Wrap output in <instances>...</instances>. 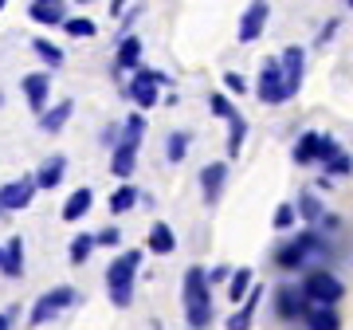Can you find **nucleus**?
<instances>
[{
	"mask_svg": "<svg viewBox=\"0 0 353 330\" xmlns=\"http://www.w3.org/2000/svg\"><path fill=\"white\" fill-rule=\"evenodd\" d=\"M141 39L134 36V32H126V36L118 39V51H114V75H122V71H138L141 67Z\"/></svg>",
	"mask_w": 353,
	"mask_h": 330,
	"instance_id": "dca6fc26",
	"label": "nucleus"
},
{
	"mask_svg": "<svg viewBox=\"0 0 353 330\" xmlns=\"http://www.w3.org/2000/svg\"><path fill=\"white\" fill-rule=\"evenodd\" d=\"M224 87H228V95H248L252 90V83H248V75H240V71H224Z\"/></svg>",
	"mask_w": 353,
	"mask_h": 330,
	"instance_id": "f704fd0d",
	"label": "nucleus"
},
{
	"mask_svg": "<svg viewBox=\"0 0 353 330\" xmlns=\"http://www.w3.org/2000/svg\"><path fill=\"white\" fill-rule=\"evenodd\" d=\"M189 146H192V134L189 130H173L169 138H165V162L169 165H181L189 157Z\"/></svg>",
	"mask_w": 353,
	"mask_h": 330,
	"instance_id": "c85d7f7f",
	"label": "nucleus"
},
{
	"mask_svg": "<svg viewBox=\"0 0 353 330\" xmlns=\"http://www.w3.org/2000/svg\"><path fill=\"white\" fill-rule=\"evenodd\" d=\"M63 32L71 39H90L94 32H99V24L90 20V16H67V24H63Z\"/></svg>",
	"mask_w": 353,
	"mask_h": 330,
	"instance_id": "2f4dec72",
	"label": "nucleus"
},
{
	"mask_svg": "<svg viewBox=\"0 0 353 330\" xmlns=\"http://www.w3.org/2000/svg\"><path fill=\"white\" fill-rule=\"evenodd\" d=\"M134 204H141V193L134 189L130 181H122V185H118V189L110 193V201H106V208H110L114 216H122V213H130Z\"/></svg>",
	"mask_w": 353,
	"mask_h": 330,
	"instance_id": "cd10ccee",
	"label": "nucleus"
},
{
	"mask_svg": "<svg viewBox=\"0 0 353 330\" xmlns=\"http://www.w3.org/2000/svg\"><path fill=\"white\" fill-rule=\"evenodd\" d=\"M79 4H90V0H79Z\"/></svg>",
	"mask_w": 353,
	"mask_h": 330,
	"instance_id": "de8ad7c7",
	"label": "nucleus"
},
{
	"mask_svg": "<svg viewBox=\"0 0 353 330\" xmlns=\"http://www.w3.org/2000/svg\"><path fill=\"white\" fill-rule=\"evenodd\" d=\"M181 307H185V322L196 330H208L216 318L212 307V283H208V271L204 267H189L185 280H181Z\"/></svg>",
	"mask_w": 353,
	"mask_h": 330,
	"instance_id": "f03ea898",
	"label": "nucleus"
},
{
	"mask_svg": "<svg viewBox=\"0 0 353 330\" xmlns=\"http://www.w3.org/2000/svg\"><path fill=\"white\" fill-rule=\"evenodd\" d=\"M267 24H271V4H267V0H252L240 16L236 36H240V43H255V39L267 32Z\"/></svg>",
	"mask_w": 353,
	"mask_h": 330,
	"instance_id": "9d476101",
	"label": "nucleus"
},
{
	"mask_svg": "<svg viewBox=\"0 0 353 330\" xmlns=\"http://www.w3.org/2000/svg\"><path fill=\"white\" fill-rule=\"evenodd\" d=\"M189 330H196V327H189Z\"/></svg>",
	"mask_w": 353,
	"mask_h": 330,
	"instance_id": "3c124183",
	"label": "nucleus"
},
{
	"mask_svg": "<svg viewBox=\"0 0 353 330\" xmlns=\"http://www.w3.org/2000/svg\"><path fill=\"white\" fill-rule=\"evenodd\" d=\"M322 165H326V177H350V173H353V157L345 150L334 153V157H330V162H322Z\"/></svg>",
	"mask_w": 353,
	"mask_h": 330,
	"instance_id": "473e14b6",
	"label": "nucleus"
},
{
	"mask_svg": "<svg viewBox=\"0 0 353 330\" xmlns=\"http://www.w3.org/2000/svg\"><path fill=\"white\" fill-rule=\"evenodd\" d=\"M94 248H99V236H94V232H79L75 240H71V248H67V255H71V264L75 267H83Z\"/></svg>",
	"mask_w": 353,
	"mask_h": 330,
	"instance_id": "7c9ffc66",
	"label": "nucleus"
},
{
	"mask_svg": "<svg viewBox=\"0 0 353 330\" xmlns=\"http://www.w3.org/2000/svg\"><path fill=\"white\" fill-rule=\"evenodd\" d=\"M161 87H173V79L165 75V71H157V67H138L134 79L122 87V95H126L138 110H153V106L161 102Z\"/></svg>",
	"mask_w": 353,
	"mask_h": 330,
	"instance_id": "20e7f679",
	"label": "nucleus"
},
{
	"mask_svg": "<svg viewBox=\"0 0 353 330\" xmlns=\"http://www.w3.org/2000/svg\"><path fill=\"white\" fill-rule=\"evenodd\" d=\"M224 185H228V162H208L201 169V197H204V204H208V208H212V204H220Z\"/></svg>",
	"mask_w": 353,
	"mask_h": 330,
	"instance_id": "ddd939ff",
	"label": "nucleus"
},
{
	"mask_svg": "<svg viewBox=\"0 0 353 330\" xmlns=\"http://www.w3.org/2000/svg\"><path fill=\"white\" fill-rule=\"evenodd\" d=\"M279 64H283L287 90H290V99H294V95L303 90V79H306V48H303V43H290V48H283Z\"/></svg>",
	"mask_w": 353,
	"mask_h": 330,
	"instance_id": "9b49d317",
	"label": "nucleus"
},
{
	"mask_svg": "<svg viewBox=\"0 0 353 330\" xmlns=\"http://www.w3.org/2000/svg\"><path fill=\"white\" fill-rule=\"evenodd\" d=\"M259 303H263V287L255 283L252 287V295L243 299L232 315H228V322H224V330H252V322H255V311H259Z\"/></svg>",
	"mask_w": 353,
	"mask_h": 330,
	"instance_id": "f3484780",
	"label": "nucleus"
},
{
	"mask_svg": "<svg viewBox=\"0 0 353 330\" xmlns=\"http://www.w3.org/2000/svg\"><path fill=\"white\" fill-rule=\"evenodd\" d=\"M345 4H350V8H353V0H345Z\"/></svg>",
	"mask_w": 353,
	"mask_h": 330,
	"instance_id": "09e8293b",
	"label": "nucleus"
},
{
	"mask_svg": "<svg viewBox=\"0 0 353 330\" xmlns=\"http://www.w3.org/2000/svg\"><path fill=\"white\" fill-rule=\"evenodd\" d=\"M36 193H39L36 173H24V177H16V181H4V185H0V208H4V213H24Z\"/></svg>",
	"mask_w": 353,
	"mask_h": 330,
	"instance_id": "1a4fd4ad",
	"label": "nucleus"
},
{
	"mask_svg": "<svg viewBox=\"0 0 353 330\" xmlns=\"http://www.w3.org/2000/svg\"><path fill=\"white\" fill-rule=\"evenodd\" d=\"M138 150L141 146H130V142H122V138H118V146L110 150V173L118 181L134 177V169H138Z\"/></svg>",
	"mask_w": 353,
	"mask_h": 330,
	"instance_id": "a211bd4d",
	"label": "nucleus"
},
{
	"mask_svg": "<svg viewBox=\"0 0 353 330\" xmlns=\"http://www.w3.org/2000/svg\"><path fill=\"white\" fill-rule=\"evenodd\" d=\"M71 115H75V102H71V99H59L55 106H48V110L39 115V130H43V134H59V130L71 122Z\"/></svg>",
	"mask_w": 353,
	"mask_h": 330,
	"instance_id": "aec40b11",
	"label": "nucleus"
},
{
	"mask_svg": "<svg viewBox=\"0 0 353 330\" xmlns=\"http://www.w3.org/2000/svg\"><path fill=\"white\" fill-rule=\"evenodd\" d=\"M318 229H322V232H341V216L326 213V216H322V220H318Z\"/></svg>",
	"mask_w": 353,
	"mask_h": 330,
	"instance_id": "a19ab883",
	"label": "nucleus"
},
{
	"mask_svg": "<svg viewBox=\"0 0 353 330\" xmlns=\"http://www.w3.org/2000/svg\"><path fill=\"white\" fill-rule=\"evenodd\" d=\"M63 177H67V157L63 153H51V157L39 162V169H36V185L39 189H55Z\"/></svg>",
	"mask_w": 353,
	"mask_h": 330,
	"instance_id": "412c9836",
	"label": "nucleus"
},
{
	"mask_svg": "<svg viewBox=\"0 0 353 330\" xmlns=\"http://www.w3.org/2000/svg\"><path fill=\"white\" fill-rule=\"evenodd\" d=\"M338 28H341V20H338V16H330L326 24H322V32H318V48H326L330 39L338 36Z\"/></svg>",
	"mask_w": 353,
	"mask_h": 330,
	"instance_id": "4c0bfd02",
	"label": "nucleus"
},
{
	"mask_svg": "<svg viewBox=\"0 0 353 330\" xmlns=\"http://www.w3.org/2000/svg\"><path fill=\"white\" fill-rule=\"evenodd\" d=\"M232 271H236V267H228V264H216V267H208V283H228L232 280Z\"/></svg>",
	"mask_w": 353,
	"mask_h": 330,
	"instance_id": "ea45409f",
	"label": "nucleus"
},
{
	"mask_svg": "<svg viewBox=\"0 0 353 330\" xmlns=\"http://www.w3.org/2000/svg\"><path fill=\"white\" fill-rule=\"evenodd\" d=\"M303 291L310 303H326V307H338L341 299H345V283L334 275V271H326V267H310L303 275Z\"/></svg>",
	"mask_w": 353,
	"mask_h": 330,
	"instance_id": "0eeeda50",
	"label": "nucleus"
},
{
	"mask_svg": "<svg viewBox=\"0 0 353 330\" xmlns=\"http://www.w3.org/2000/svg\"><path fill=\"white\" fill-rule=\"evenodd\" d=\"M294 208H299V220H306V224H318V220L326 216V204L318 201V193H314V189H303V193H299Z\"/></svg>",
	"mask_w": 353,
	"mask_h": 330,
	"instance_id": "a878e982",
	"label": "nucleus"
},
{
	"mask_svg": "<svg viewBox=\"0 0 353 330\" xmlns=\"http://www.w3.org/2000/svg\"><path fill=\"white\" fill-rule=\"evenodd\" d=\"M306 330H341V315L338 307H326V303H310L303 315Z\"/></svg>",
	"mask_w": 353,
	"mask_h": 330,
	"instance_id": "6ab92c4d",
	"label": "nucleus"
},
{
	"mask_svg": "<svg viewBox=\"0 0 353 330\" xmlns=\"http://www.w3.org/2000/svg\"><path fill=\"white\" fill-rule=\"evenodd\" d=\"M0 216H4V208H0Z\"/></svg>",
	"mask_w": 353,
	"mask_h": 330,
	"instance_id": "8fccbe9b",
	"label": "nucleus"
},
{
	"mask_svg": "<svg viewBox=\"0 0 353 330\" xmlns=\"http://www.w3.org/2000/svg\"><path fill=\"white\" fill-rule=\"evenodd\" d=\"M90 204H94V193H90L87 185H79V189L63 201V220H71V224H75V220H83V216L90 213Z\"/></svg>",
	"mask_w": 353,
	"mask_h": 330,
	"instance_id": "b1692460",
	"label": "nucleus"
},
{
	"mask_svg": "<svg viewBox=\"0 0 353 330\" xmlns=\"http://www.w3.org/2000/svg\"><path fill=\"white\" fill-rule=\"evenodd\" d=\"M0 271H4L8 280H20V275H24V236H12V240L4 244V260H0Z\"/></svg>",
	"mask_w": 353,
	"mask_h": 330,
	"instance_id": "5701e85b",
	"label": "nucleus"
},
{
	"mask_svg": "<svg viewBox=\"0 0 353 330\" xmlns=\"http://www.w3.org/2000/svg\"><path fill=\"white\" fill-rule=\"evenodd\" d=\"M330 255V236L318 224H306L299 236H290V240H283L275 248V267L279 271H306L310 264H318V260H326Z\"/></svg>",
	"mask_w": 353,
	"mask_h": 330,
	"instance_id": "f257e3e1",
	"label": "nucleus"
},
{
	"mask_svg": "<svg viewBox=\"0 0 353 330\" xmlns=\"http://www.w3.org/2000/svg\"><path fill=\"white\" fill-rule=\"evenodd\" d=\"M294 220H299V208H294V204H279V208H275V216H271V224H275L279 232L294 229Z\"/></svg>",
	"mask_w": 353,
	"mask_h": 330,
	"instance_id": "72a5a7b5",
	"label": "nucleus"
},
{
	"mask_svg": "<svg viewBox=\"0 0 353 330\" xmlns=\"http://www.w3.org/2000/svg\"><path fill=\"white\" fill-rule=\"evenodd\" d=\"M208 110H212L216 118H224V122L236 115V106H232V99H228V95H208Z\"/></svg>",
	"mask_w": 353,
	"mask_h": 330,
	"instance_id": "c9c22d12",
	"label": "nucleus"
},
{
	"mask_svg": "<svg viewBox=\"0 0 353 330\" xmlns=\"http://www.w3.org/2000/svg\"><path fill=\"white\" fill-rule=\"evenodd\" d=\"M255 99L263 102V106H283V102H290L287 75H283L279 55H267L263 67H259V79H255Z\"/></svg>",
	"mask_w": 353,
	"mask_h": 330,
	"instance_id": "423d86ee",
	"label": "nucleus"
},
{
	"mask_svg": "<svg viewBox=\"0 0 353 330\" xmlns=\"http://www.w3.org/2000/svg\"><path fill=\"white\" fill-rule=\"evenodd\" d=\"M20 90H24V102L36 110V115H43L48 110V99H51V75L48 71H28L24 79H20Z\"/></svg>",
	"mask_w": 353,
	"mask_h": 330,
	"instance_id": "f8f14e48",
	"label": "nucleus"
},
{
	"mask_svg": "<svg viewBox=\"0 0 353 330\" xmlns=\"http://www.w3.org/2000/svg\"><path fill=\"white\" fill-rule=\"evenodd\" d=\"M0 260H4V244H0Z\"/></svg>",
	"mask_w": 353,
	"mask_h": 330,
	"instance_id": "49530a36",
	"label": "nucleus"
},
{
	"mask_svg": "<svg viewBox=\"0 0 353 330\" xmlns=\"http://www.w3.org/2000/svg\"><path fill=\"white\" fill-rule=\"evenodd\" d=\"M94 236H99V248H118V244H122V229H118V224H106V229H99Z\"/></svg>",
	"mask_w": 353,
	"mask_h": 330,
	"instance_id": "e433bc0d",
	"label": "nucleus"
},
{
	"mask_svg": "<svg viewBox=\"0 0 353 330\" xmlns=\"http://www.w3.org/2000/svg\"><path fill=\"white\" fill-rule=\"evenodd\" d=\"M32 51L39 55V64H43V67H55V71H59V67H63V59H67V51L59 48V43H51V39H43V36H36V39H32Z\"/></svg>",
	"mask_w": 353,
	"mask_h": 330,
	"instance_id": "c756f323",
	"label": "nucleus"
},
{
	"mask_svg": "<svg viewBox=\"0 0 353 330\" xmlns=\"http://www.w3.org/2000/svg\"><path fill=\"white\" fill-rule=\"evenodd\" d=\"M243 142H248V118L236 110V115L228 118V157H232V162L243 153Z\"/></svg>",
	"mask_w": 353,
	"mask_h": 330,
	"instance_id": "bb28decb",
	"label": "nucleus"
},
{
	"mask_svg": "<svg viewBox=\"0 0 353 330\" xmlns=\"http://www.w3.org/2000/svg\"><path fill=\"white\" fill-rule=\"evenodd\" d=\"M28 16L39 28H63L67 24V0H32L28 4Z\"/></svg>",
	"mask_w": 353,
	"mask_h": 330,
	"instance_id": "4468645a",
	"label": "nucleus"
},
{
	"mask_svg": "<svg viewBox=\"0 0 353 330\" xmlns=\"http://www.w3.org/2000/svg\"><path fill=\"white\" fill-rule=\"evenodd\" d=\"M4 4H8V0H0V12H4Z\"/></svg>",
	"mask_w": 353,
	"mask_h": 330,
	"instance_id": "c03bdc74",
	"label": "nucleus"
},
{
	"mask_svg": "<svg viewBox=\"0 0 353 330\" xmlns=\"http://www.w3.org/2000/svg\"><path fill=\"white\" fill-rule=\"evenodd\" d=\"M16 315H20V311H16V307H8V311H0V330H12Z\"/></svg>",
	"mask_w": 353,
	"mask_h": 330,
	"instance_id": "79ce46f5",
	"label": "nucleus"
},
{
	"mask_svg": "<svg viewBox=\"0 0 353 330\" xmlns=\"http://www.w3.org/2000/svg\"><path fill=\"white\" fill-rule=\"evenodd\" d=\"M145 248H150L153 255H173L176 252V232L165 224V220H157V224H150V236H145Z\"/></svg>",
	"mask_w": 353,
	"mask_h": 330,
	"instance_id": "4be33fe9",
	"label": "nucleus"
},
{
	"mask_svg": "<svg viewBox=\"0 0 353 330\" xmlns=\"http://www.w3.org/2000/svg\"><path fill=\"white\" fill-rule=\"evenodd\" d=\"M252 287H255V271H252V267H236V271H232V280H228V299L240 307L243 299L252 295Z\"/></svg>",
	"mask_w": 353,
	"mask_h": 330,
	"instance_id": "393cba45",
	"label": "nucleus"
},
{
	"mask_svg": "<svg viewBox=\"0 0 353 330\" xmlns=\"http://www.w3.org/2000/svg\"><path fill=\"white\" fill-rule=\"evenodd\" d=\"M145 260L141 248H126L122 255H114L110 267H106V295L118 311H126L134 303V283H138V267Z\"/></svg>",
	"mask_w": 353,
	"mask_h": 330,
	"instance_id": "7ed1b4c3",
	"label": "nucleus"
},
{
	"mask_svg": "<svg viewBox=\"0 0 353 330\" xmlns=\"http://www.w3.org/2000/svg\"><path fill=\"white\" fill-rule=\"evenodd\" d=\"M71 307H79V291L71 287V283H59V287L43 291L36 303H32L28 327H48V322H55V318L63 315V311H71Z\"/></svg>",
	"mask_w": 353,
	"mask_h": 330,
	"instance_id": "39448f33",
	"label": "nucleus"
},
{
	"mask_svg": "<svg viewBox=\"0 0 353 330\" xmlns=\"http://www.w3.org/2000/svg\"><path fill=\"white\" fill-rule=\"evenodd\" d=\"M271 303H275V315L283 318V322H299V318L306 315L310 299H306L303 283H279L275 295H271Z\"/></svg>",
	"mask_w": 353,
	"mask_h": 330,
	"instance_id": "6e6552de",
	"label": "nucleus"
},
{
	"mask_svg": "<svg viewBox=\"0 0 353 330\" xmlns=\"http://www.w3.org/2000/svg\"><path fill=\"white\" fill-rule=\"evenodd\" d=\"M322 142H326V134H318V130L299 134L294 138V150H290L294 165H322Z\"/></svg>",
	"mask_w": 353,
	"mask_h": 330,
	"instance_id": "2eb2a0df",
	"label": "nucleus"
},
{
	"mask_svg": "<svg viewBox=\"0 0 353 330\" xmlns=\"http://www.w3.org/2000/svg\"><path fill=\"white\" fill-rule=\"evenodd\" d=\"M122 12H126V0H110V16H114V20H118Z\"/></svg>",
	"mask_w": 353,
	"mask_h": 330,
	"instance_id": "37998d69",
	"label": "nucleus"
},
{
	"mask_svg": "<svg viewBox=\"0 0 353 330\" xmlns=\"http://www.w3.org/2000/svg\"><path fill=\"white\" fill-rule=\"evenodd\" d=\"M0 106H4V90H0Z\"/></svg>",
	"mask_w": 353,
	"mask_h": 330,
	"instance_id": "a18cd8bd",
	"label": "nucleus"
},
{
	"mask_svg": "<svg viewBox=\"0 0 353 330\" xmlns=\"http://www.w3.org/2000/svg\"><path fill=\"white\" fill-rule=\"evenodd\" d=\"M102 146H106V150H114V146H118V138H122V122H110V126H102Z\"/></svg>",
	"mask_w": 353,
	"mask_h": 330,
	"instance_id": "58836bf2",
	"label": "nucleus"
}]
</instances>
